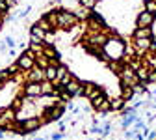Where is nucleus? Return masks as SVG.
<instances>
[{"label": "nucleus", "instance_id": "24", "mask_svg": "<svg viewBox=\"0 0 156 140\" xmlns=\"http://www.w3.org/2000/svg\"><path fill=\"white\" fill-rule=\"evenodd\" d=\"M80 6L84 9H93L97 6V0H80Z\"/></svg>", "mask_w": 156, "mask_h": 140}, {"label": "nucleus", "instance_id": "7", "mask_svg": "<svg viewBox=\"0 0 156 140\" xmlns=\"http://www.w3.org/2000/svg\"><path fill=\"white\" fill-rule=\"evenodd\" d=\"M152 23H154V15H152V13H149V11H145V9L138 15V21H136L138 28H151V26H152Z\"/></svg>", "mask_w": 156, "mask_h": 140}, {"label": "nucleus", "instance_id": "25", "mask_svg": "<svg viewBox=\"0 0 156 140\" xmlns=\"http://www.w3.org/2000/svg\"><path fill=\"white\" fill-rule=\"evenodd\" d=\"M23 105H24V101H23V99H21V97H15V99H13V105H11V108L17 112V110H21V108H23Z\"/></svg>", "mask_w": 156, "mask_h": 140}, {"label": "nucleus", "instance_id": "30", "mask_svg": "<svg viewBox=\"0 0 156 140\" xmlns=\"http://www.w3.org/2000/svg\"><path fill=\"white\" fill-rule=\"evenodd\" d=\"M149 140H156V133H154V131H152V133L149 134Z\"/></svg>", "mask_w": 156, "mask_h": 140}, {"label": "nucleus", "instance_id": "31", "mask_svg": "<svg viewBox=\"0 0 156 140\" xmlns=\"http://www.w3.org/2000/svg\"><path fill=\"white\" fill-rule=\"evenodd\" d=\"M2 25H4V17L0 15V28H2Z\"/></svg>", "mask_w": 156, "mask_h": 140}, {"label": "nucleus", "instance_id": "11", "mask_svg": "<svg viewBox=\"0 0 156 140\" xmlns=\"http://www.w3.org/2000/svg\"><path fill=\"white\" fill-rule=\"evenodd\" d=\"M45 81V71L39 69V67H32L28 71V77H26V82H43Z\"/></svg>", "mask_w": 156, "mask_h": 140}, {"label": "nucleus", "instance_id": "16", "mask_svg": "<svg viewBox=\"0 0 156 140\" xmlns=\"http://www.w3.org/2000/svg\"><path fill=\"white\" fill-rule=\"evenodd\" d=\"M95 90H97V84H95V82H84V84H82V95L87 97V99L93 95Z\"/></svg>", "mask_w": 156, "mask_h": 140}, {"label": "nucleus", "instance_id": "20", "mask_svg": "<svg viewBox=\"0 0 156 140\" xmlns=\"http://www.w3.org/2000/svg\"><path fill=\"white\" fill-rule=\"evenodd\" d=\"M143 6H145V11H149V13L156 15V0H145Z\"/></svg>", "mask_w": 156, "mask_h": 140}, {"label": "nucleus", "instance_id": "9", "mask_svg": "<svg viewBox=\"0 0 156 140\" xmlns=\"http://www.w3.org/2000/svg\"><path fill=\"white\" fill-rule=\"evenodd\" d=\"M30 43H43L45 41V37H47V32L41 28V26H37V25H34L32 28H30Z\"/></svg>", "mask_w": 156, "mask_h": 140}, {"label": "nucleus", "instance_id": "1", "mask_svg": "<svg viewBox=\"0 0 156 140\" xmlns=\"http://www.w3.org/2000/svg\"><path fill=\"white\" fill-rule=\"evenodd\" d=\"M125 41L119 37H108V41L104 43L102 47V54L101 58L104 60V62H123V56H125Z\"/></svg>", "mask_w": 156, "mask_h": 140}, {"label": "nucleus", "instance_id": "5", "mask_svg": "<svg viewBox=\"0 0 156 140\" xmlns=\"http://www.w3.org/2000/svg\"><path fill=\"white\" fill-rule=\"evenodd\" d=\"M15 122H17V118H15V110L11 107L6 108V110H0V129L9 131Z\"/></svg>", "mask_w": 156, "mask_h": 140}, {"label": "nucleus", "instance_id": "10", "mask_svg": "<svg viewBox=\"0 0 156 140\" xmlns=\"http://www.w3.org/2000/svg\"><path fill=\"white\" fill-rule=\"evenodd\" d=\"M23 92L26 97H39L41 95V82H26L23 86Z\"/></svg>", "mask_w": 156, "mask_h": 140}, {"label": "nucleus", "instance_id": "26", "mask_svg": "<svg viewBox=\"0 0 156 140\" xmlns=\"http://www.w3.org/2000/svg\"><path fill=\"white\" fill-rule=\"evenodd\" d=\"M4 45H6V47H9V49H13V47H15V39H13L11 36H6V39H4Z\"/></svg>", "mask_w": 156, "mask_h": 140}, {"label": "nucleus", "instance_id": "8", "mask_svg": "<svg viewBox=\"0 0 156 140\" xmlns=\"http://www.w3.org/2000/svg\"><path fill=\"white\" fill-rule=\"evenodd\" d=\"M63 90H65L67 93H71V95H82V82L78 81L76 77H73L71 81L63 86Z\"/></svg>", "mask_w": 156, "mask_h": 140}, {"label": "nucleus", "instance_id": "19", "mask_svg": "<svg viewBox=\"0 0 156 140\" xmlns=\"http://www.w3.org/2000/svg\"><path fill=\"white\" fill-rule=\"evenodd\" d=\"M132 95H134V88H132V86H125V84H121V97L125 99V101H130Z\"/></svg>", "mask_w": 156, "mask_h": 140}, {"label": "nucleus", "instance_id": "23", "mask_svg": "<svg viewBox=\"0 0 156 140\" xmlns=\"http://www.w3.org/2000/svg\"><path fill=\"white\" fill-rule=\"evenodd\" d=\"M136 119H138V118H136V114H134V112H130V116L126 114V118L123 119V123H121V125H123V129H126L128 125H132V123L136 122Z\"/></svg>", "mask_w": 156, "mask_h": 140}, {"label": "nucleus", "instance_id": "27", "mask_svg": "<svg viewBox=\"0 0 156 140\" xmlns=\"http://www.w3.org/2000/svg\"><path fill=\"white\" fill-rule=\"evenodd\" d=\"M147 82H156V69H151V71H149V78H147Z\"/></svg>", "mask_w": 156, "mask_h": 140}, {"label": "nucleus", "instance_id": "33", "mask_svg": "<svg viewBox=\"0 0 156 140\" xmlns=\"http://www.w3.org/2000/svg\"><path fill=\"white\" fill-rule=\"evenodd\" d=\"M0 138H4V129H0Z\"/></svg>", "mask_w": 156, "mask_h": 140}, {"label": "nucleus", "instance_id": "21", "mask_svg": "<svg viewBox=\"0 0 156 140\" xmlns=\"http://www.w3.org/2000/svg\"><path fill=\"white\" fill-rule=\"evenodd\" d=\"M147 56V66L151 69H156V52H145Z\"/></svg>", "mask_w": 156, "mask_h": 140}, {"label": "nucleus", "instance_id": "4", "mask_svg": "<svg viewBox=\"0 0 156 140\" xmlns=\"http://www.w3.org/2000/svg\"><path fill=\"white\" fill-rule=\"evenodd\" d=\"M34 60H35V54L30 51V49H26L21 56H19L17 58V67L19 69H24V71H30L32 67H35V62H34Z\"/></svg>", "mask_w": 156, "mask_h": 140}, {"label": "nucleus", "instance_id": "12", "mask_svg": "<svg viewBox=\"0 0 156 140\" xmlns=\"http://www.w3.org/2000/svg\"><path fill=\"white\" fill-rule=\"evenodd\" d=\"M154 32L152 28H136L134 30V39H152Z\"/></svg>", "mask_w": 156, "mask_h": 140}, {"label": "nucleus", "instance_id": "15", "mask_svg": "<svg viewBox=\"0 0 156 140\" xmlns=\"http://www.w3.org/2000/svg\"><path fill=\"white\" fill-rule=\"evenodd\" d=\"M89 101H91V107L95 108V110H99L106 101H108V97H106V93L102 92V93H99V95H97V97H93V99H89Z\"/></svg>", "mask_w": 156, "mask_h": 140}, {"label": "nucleus", "instance_id": "13", "mask_svg": "<svg viewBox=\"0 0 156 140\" xmlns=\"http://www.w3.org/2000/svg\"><path fill=\"white\" fill-rule=\"evenodd\" d=\"M149 71H151V67H149L147 64H141L138 69H136V77H138V81H140V82H147Z\"/></svg>", "mask_w": 156, "mask_h": 140}, {"label": "nucleus", "instance_id": "32", "mask_svg": "<svg viewBox=\"0 0 156 140\" xmlns=\"http://www.w3.org/2000/svg\"><path fill=\"white\" fill-rule=\"evenodd\" d=\"M37 140H48L47 136H37Z\"/></svg>", "mask_w": 156, "mask_h": 140}, {"label": "nucleus", "instance_id": "2", "mask_svg": "<svg viewBox=\"0 0 156 140\" xmlns=\"http://www.w3.org/2000/svg\"><path fill=\"white\" fill-rule=\"evenodd\" d=\"M76 25H78V17L74 15V11H65V9L58 11V23H56V26H60L63 30H71Z\"/></svg>", "mask_w": 156, "mask_h": 140}, {"label": "nucleus", "instance_id": "14", "mask_svg": "<svg viewBox=\"0 0 156 140\" xmlns=\"http://www.w3.org/2000/svg\"><path fill=\"white\" fill-rule=\"evenodd\" d=\"M125 105H126V101L119 95V97H115V99H110V110H113V112H117V110H123L125 108Z\"/></svg>", "mask_w": 156, "mask_h": 140}, {"label": "nucleus", "instance_id": "22", "mask_svg": "<svg viewBox=\"0 0 156 140\" xmlns=\"http://www.w3.org/2000/svg\"><path fill=\"white\" fill-rule=\"evenodd\" d=\"M35 25H37V26H41V28H43L45 32H52V30H54V28L50 26V23L47 21V19H45V17H41V19H39V21L35 23Z\"/></svg>", "mask_w": 156, "mask_h": 140}, {"label": "nucleus", "instance_id": "6", "mask_svg": "<svg viewBox=\"0 0 156 140\" xmlns=\"http://www.w3.org/2000/svg\"><path fill=\"white\" fill-rule=\"evenodd\" d=\"M21 125H23V131H24V134H30V133L37 131V129L41 127L43 123H41V118H39V116H32V118H26V119H23V122H21Z\"/></svg>", "mask_w": 156, "mask_h": 140}, {"label": "nucleus", "instance_id": "17", "mask_svg": "<svg viewBox=\"0 0 156 140\" xmlns=\"http://www.w3.org/2000/svg\"><path fill=\"white\" fill-rule=\"evenodd\" d=\"M43 71H45V81H48V82L54 84L56 82V66H48Z\"/></svg>", "mask_w": 156, "mask_h": 140}, {"label": "nucleus", "instance_id": "18", "mask_svg": "<svg viewBox=\"0 0 156 140\" xmlns=\"http://www.w3.org/2000/svg\"><path fill=\"white\" fill-rule=\"evenodd\" d=\"M41 95H54V84L48 81L41 82Z\"/></svg>", "mask_w": 156, "mask_h": 140}, {"label": "nucleus", "instance_id": "29", "mask_svg": "<svg viewBox=\"0 0 156 140\" xmlns=\"http://www.w3.org/2000/svg\"><path fill=\"white\" fill-rule=\"evenodd\" d=\"M134 134H136L134 131H126V133H125V136H126V138H134Z\"/></svg>", "mask_w": 156, "mask_h": 140}, {"label": "nucleus", "instance_id": "28", "mask_svg": "<svg viewBox=\"0 0 156 140\" xmlns=\"http://www.w3.org/2000/svg\"><path fill=\"white\" fill-rule=\"evenodd\" d=\"M62 138H63V133H56L50 136V140H62Z\"/></svg>", "mask_w": 156, "mask_h": 140}, {"label": "nucleus", "instance_id": "3", "mask_svg": "<svg viewBox=\"0 0 156 140\" xmlns=\"http://www.w3.org/2000/svg\"><path fill=\"white\" fill-rule=\"evenodd\" d=\"M119 78H121V84H125V86L136 88V86L140 84L138 77H136V69L130 67V66L125 64V62H123V67H121V71H119Z\"/></svg>", "mask_w": 156, "mask_h": 140}, {"label": "nucleus", "instance_id": "34", "mask_svg": "<svg viewBox=\"0 0 156 140\" xmlns=\"http://www.w3.org/2000/svg\"><path fill=\"white\" fill-rule=\"evenodd\" d=\"M0 2H6V0H0Z\"/></svg>", "mask_w": 156, "mask_h": 140}]
</instances>
